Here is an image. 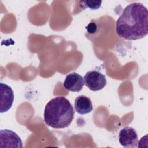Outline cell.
<instances>
[{"instance_id": "6da1fadb", "label": "cell", "mask_w": 148, "mask_h": 148, "mask_svg": "<svg viewBox=\"0 0 148 148\" xmlns=\"http://www.w3.org/2000/svg\"><path fill=\"white\" fill-rule=\"evenodd\" d=\"M148 11L142 3L134 2L127 5L116 21V31L119 37L135 40L148 34Z\"/></svg>"}, {"instance_id": "7a4b0ae2", "label": "cell", "mask_w": 148, "mask_h": 148, "mask_svg": "<svg viewBox=\"0 0 148 148\" xmlns=\"http://www.w3.org/2000/svg\"><path fill=\"white\" fill-rule=\"evenodd\" d=\"M74 109L64 97H57L50 100L44 109V121L46 125L57 129L68 127L74 119Z\"/></svg>"}, {"instance_id": "3957f363", "label": "cell", "mask_w": 148, "mask_h": 148, "mask_svg": "<svg viewBox=\"0 0 148 148\" xmlns=\"http://www.w3.org/2000/svg\"><path fill=\"white\" fill-rule=\"evenodd\" d=\"M83 79L86 87L93 91L102 89L107 83L105 76L96 70L88 71L85 74Z\"/></svg>"}, {"instance_id": "277c9868", "label": "cell", "mask_w": 148, "mask_h": 148, "mask_svg": "<svg viewBox=\"0 0 148 148\" xmlns=\"http://www.w3.org/2000/svg\"><path fill=\"white\" fill-rule=\"evenodd\" d=\"M119 142L125 148H135L138 146V137L136 130L129 126L123 127L119 133Z\"/></svg>"}, {"instance_id": "5b68a950", "label": "cell", "mask_w": 148, "mask_h": 148, "mask_svg": "<svg viewBox=\"0 0 148 148\" xmlns=\"http://www.w3.org/2000/svg\"><path fill=\"white\" fill-rule=\"evenodd\" d=\"M1 147H23L20 137L15 132L3 129L0 131Z\"/></svg>"}, {"instance_id": "8992f818", "label": "cell", "mask_w": 148, "mask_h": 148, "mask_svg": "<svg viewBox=\"0 0 148 148\" xmlns=\"http://www.w3.org/2000/svg\"><path fill=\"white\" fill-rule=\"evenodd\" d=\"M1 90V105L0 112L1 113L8 112L11 108L14 102V96L11 87L6 83H0Z\"/></svg>"}, {"instance_id": "52a82bcc", "label": "cell", "mask_w": 148, "mask_h": 148, "mask_svg": "<svg viewBox=\"0 0 148 148\" xmlns=\"http://www.w3.org/2000/svg\"><path fill=\"white\" fill-rule=\"evenodd\" d=\"M84 84L83 77L76 72H72L66 75L64 82V87L69 91L79 92Z\"/></svg>"}, {"instance_id": "ba28073f", "label": "cell", "mask_w": 148, "mask_h": 148, "mask_svg": "<svg viewBox=\"0 0 148 148\" xmlns=\"http://www.w3.org/2000/svg\"><path fill=\"white\" fill-rule=\"evenodd\" d=\"M74 108L75 111L82 115L89 113L93 110L92 103L90 98L83 95L78 96L75 99Z\"/></svg>"}, {"instance_id": "9c48e42d", "label": "cell", "mask_w": 148, "mask_h": 148, "mask_svg": "<svg viewBox=\"0 0 148 148\" xmlns=\"http://www.w3.org/2000/svg\"><path fill=\"white\" fill-rule=\"evenodd\" d=\"M81 3H83V5L86 6V8H89L91 9L95 10L98 9L101 6V4L102 3V1H80Z\"/></svg>"}]
</instances>
